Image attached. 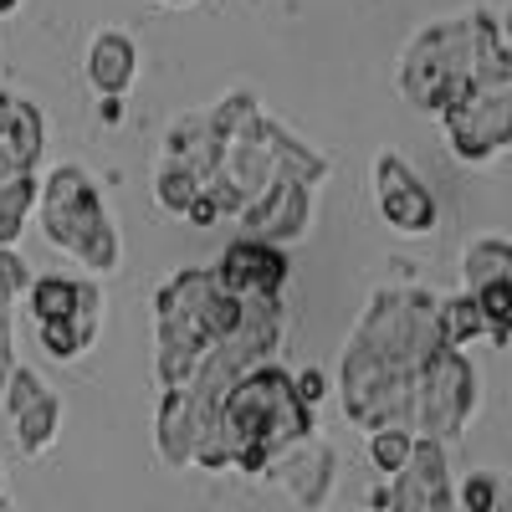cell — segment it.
<instances>
[{
    "mask_svg": "<svg viewBox=\"0 0 512 512\" xmlns=\"http://www.w3.org/2000/svg\"><path fill=\"white\" fill-rule=\"evenodd\" d=\"M436 349H446L436 323V297L425 287H374L359 328L349 333L344 364H338L344 415L359 431L410 425L415 369Z\"/></svg>",
    "mask_w": 512,
    "mask_h": 512,
    "instance_id": "cell-1",
    "label": "cell"
},
{
    "mask_svg": "<svg viewBox=\"0 0 512 512\" xmlns=\"http://www.w3.org/2000/svg\"><path fill=\"white\" fill-rule=\"evenodd\" d=\"M308 431H318L313 405L292 390V374L277 369L272 359L251 364L231 390L221 395L216 415L205 420L195 441L190 466L200 472H246L267 477V466Z\"/></svg>",
    "mask_w": 512,
    "mask_h": 512,
    "instance_id": "cell-2",
    "label": "cell"
},
{
    "mask_svg": "<svg viewBox=\"0 0 512 512\" xmlns=\"http://www.w3.org/2000/svg\"><path fill=\"white\" fill-rule=\"evenodd\" d=\"M512 72V52L502 36V16L477 6L451 21H431L410 36L400 57V93L420 108L441 118L472 82Z\"/></svg>",
    "mask_w": 512,
    "mask_h": 512,
    "instance_id": "cell-3",
    "label": "cell"
},
{
    "mask_svg": "<svg viewBox=\"0 0 512 512\" xmlns=\"http://www.w3.org/2000/svg\"><path fill=\"white\" fill-rule=\"evenodd\" d=\"M241 303L246 297L226 292L210 267H185L154 292V374L164 390L185 384L200 354L236 328Z\"/></svg>",
    "mask_w": 512,
    "mask_h": 512,
    "instance_id": "cell-4",
    "label": "cell"
},
{
    "mask_svg": "<svg viewBox=\"0 0 512 512\" xmlns=\"http://www.w3.org/2000/svg\"><path fill=\"white\" fill-rule=\"evenodd\" d=\"M31 216H41V236H47L52 251L72 256V262L88 267L93 277L118 272L123 241H118V226H113L108 205H103L98 180L82 164H57L52 175L36 185Z\"/></svg>",
    "mask_w": 512,
    "mask_h": 512,
    "instance_id": "cell-5",
    "label": "cell"
},
{
    "mask_svg": "<svg viewBox=\"0 0 512 512\" xmlns=\"http://www.w3.org/2000/svg\"><path fill=\"white\" fill-rule=\"evenodd\" d=\"M477 410H482V374L461 349L446 344L415 369V384H410V431L415 436L456 441Z\"/></svg>",
    "mask_w": 512,
    "mask_h": 512,
    "instance_id": "cell-6",
    "label": "cell"
},
{
    "mask_svg": "<svg viewBox=\"0 0 512 512\" xmlns=\"http://www.w3.org/2000/svg\"><path fill=\"white\" fill-rule=\"evenodd\" d=\"M446 144L461 164H492L512 144V72L472 82L446 113Z\"/></svg>",
    "mask_w": 512,
    "mask_h": 512,
    "instance_id": "cell-7",
    "label": "cell"
},
{
    "mask_svg": "<svg viewBox=\"0 0 512 512\" xmlns=\"http://www.w3.org/2000/svg\"><path fill=\"white\" fill-rule=\"evenodd\" d=\"M369 507L390 512H451V472H446V441L415 436L400 472L384 477V487L369 492Z\"/></svg>",
    "mask_w": 512,
    "mask_h": 512,
    "instance_id": "cell-8",
    "label": "cell"
},
{
    "mask_svg": "<svg viewBox=\"0 0 512 512\" xmlns=\"http://www.w3.org/2000/svg\"><path fill=\"white\" fill-rule=\"evenodd\" d=\"M0 405H6L11 420V441L21 456H47L62 436V400L36 369H26L16 359V369L0 384Z\"/></svg>",
    "mask_w": 512,
    "mask_h": 512,
    "instance_id": "cell-9",
    "label": "cell"
},
{
    "mask_svg": "<svg viewBox=\"0 0 512 512\" xmlns=\"http://www.w3.org/2000/svg\"><path fill=\"white\" fill-rule=\"evenodd\" d=\"M374 205L390 231L400 236H431L441 210H436V195L425 190V180L410 169V159L400 154H374Z\"/></svg>",
    "mask_w": 512,
    "mask_h": 512,
    "instance_id": "cell-10",
    "label": "cell"
},
{
    "mask_svg": "<svg viewBox=\"0 0 512 512\" xmlns=\"http://www.w3.org/2000/svg\"><path fill=\"white\" fill-rule=\"evenodd\" d=\"M313 195H318V185H308L303 175H292V169H282V175L256 195L246 210H241V226H246V236H262V241H297V236H308V226H313Z\"/></svg>",
    "mask_w": 512,
    "mask_h": 512,
    "instance_id": "cell-11",
    "label": "cell"
},
{
    "mask_svg": "<svg viewBox=\"0 0 512 512\" xmlns=\"http://www.w3.org/2000/svg\"><path fill=\"white\" fill-rule=\"evenodd\" d=\"M267 477H277L282 482V492L297 502V507H308V512H318V507H328V497H333V482H338V451L323 441V436H303V441H292L272 466H267Z\"/></svg>",
    "mask_w": 512,
    "mask_h": 512,
    "instance_id": "cell-12",
    "label": "cell"
},
{
    "mask_svg": "<svg viewBox=\"0 0 512 512\" xmlns=\"http://www.w3.org/2000/svg\"><path fill=\"white\" fill-rule=\"evenodd\" d=\"M210 277L236 297H272L287 282V251L277 241H262V236H241L216 256Z\"/></svg>",
    "mask_w": 512,
    "mask_h": 512,
    "instance_id": "cell-13",
    "label": "cell"
},
{
    "mask_svg": "<svg viewBox=\"0 0 512 512\" xmlns=\"http://www.w3.org/2000/svg\"><path fill=\"white\" fill-rule=\"evenodd\" d=\"M103 328V287L93 277H82V292H77V303L62 313V318H41L36 323V338H41V349H47L57 364H72L93 349V338Z\"/></svg>",
    "mask_w": 512,
    "mask_h": 512,
    "instance_id": "cell-14",
    "label": "cell"
},
{
    "mask_svg": "<svg viewBox=\"0 0 512 512\" xmlns=\"http://www.w3.org/2000/svg\"><path fill=\"white\" fill-rule=\"evenodd\" d=\"M221 134H216V123H210L205 113H175L164 128V149L159 159L169 164H180L195 175V185H210L216 180V169H221Z\"/></svg>",
    "mask_w": 512,
    "mask_h": 512,
    "instance_id": "cell-15",
    "label": "cell"
},
{
    "mask_svg": "<svg viewBox=\"0 0 512 512\" xmlns=\"http://www.w3.org/2000/svg\"><path fill=\"white\" fill-rule=\"evenodd\" d=\"M82 77H88V88H93L98 98H123L128 88H134V77H139V47H134V36L98 31V36L88 41Z\"/></svg>",
    "mask_w": 512,
    "mask_h": 512,
    "instance_id": "cell-16",
    "label": "cell"
},
{
    "mask_svg": "<svg viewBox=\"0 0 512 512\" xmlns=\"http://www.w3.org/2000/svg\"><path fill=\"white\" fill-rule=\"evenodd\" d=\"M195 441H200V415L195 405L185 400V390H164L159 400V415H154V451L169 472H185L190 456H195Z\"/></svg>",
    "mask_w": 512,
    "mask_h": 512,
    "instance_id": "cell-17",
    "label": "cell"
},
{
    "mask_svg": "<svg viewBox=\"0 0 512 512\" xmlns=\"http://www.w3.org/2000/svg\"><path fill=\"white\" fill-rule=\"evenodd\" d=\"M36 169H21V175L0 180V246H21V231L36 210Z\"/></svg>",
    "mask_w": 512,
    "mask_h": 512,
    "instance_id": "cell-18",
    "label": "cell"
},
{
    "mask_svg": "<svg viewBox=\"0 0 512 512\" xmlns=\"http://www.w3.org/2000/svg\"><path fill=\"white\" fill-rule=\"evenodd\" d=\"M492 277H512V246L502 236H477V241H466L461 251V287L472 292Z\"/></svg>",
    "mask_w": 512,
    "mask_h": 512,
    "instance_id": "cell-19",
    "label": "cell"
},
{
    "mask_svg": "<svg viewBox=\"0 0 512 512\" xmlns=\"http://www.w3.org/2000/svg\"><path fill=\"white\" fill-rule=\"evenodd\" d=\"M472 303L487 323V344L507 349L512 344V277H492V282L472 287Z\"/></svg>",
    "mask_w": 512,
    "mask_h": 512,
    "instance_id": "cell-20",
    "label": "cell"
},
{
    "mask_svg": "<svg viewBox=\"0 0 512 512\" xmlns=\"http://www.w3.org/2000/svg\"><path fill=\"white\" fill-rule=\"evenodd\" d=\"M436 323H441V338L451 349H466L477 344V338H487V323L472 303V292H456V297H436Z\"/></svg>",
    "mask_w": 512,
    "mask_h": 512,
    "instance_id": "cell-21",
    "label": "cell"
},
{
    "mask_svg": "<svg viewBox=\"0 0 512 512\" xmlns=\"http://www.w3.org/2000/svg\"><path fill=\"white\" fill-rule=\"evenodd\" d=\"M77 292H82V277H62V272H47V277H31L26 282V308L31 318H62L72 303H77Z\"/></svg>",
    "mask_w": 512,
    "mask_h": 512,
    "instance_id": "cell-22",
    "label": "cell"
},
{
    "mask_svg": "<svg viewBox=\"0 0 512 512\" xmlns=\"http://www.w3.org/2000/svg\"><path fill=\"white\" fill-rule=\"evenodd\" d=\"M195 190H200V185H195V175H190V169H180V164L159 159V169H154V205L164 210V216L185 221V210H190Z\"/></svg>",
    "mask_w": 512,
    "mask_h": 512,
    "instance_id": "cell-23",
    "label": "cell"
},
{
    "mask_svg": "<svg viewBox=\"0 0 512 512\" xmlns=\"http://www.w3.org/2000/svg\"><path fill=\"white\" fill-rule=\"evenodd\" d=\"M410 446H415L410 425H374V431H369V461H374V472H379V477L400 472L405 456H410Z\"/></svg>",
    "mask_w": 512,
    "mask_h": 512,
    "instance_id": "cell-24",
    "label": "cell"
},
{
    "mask_svg": "<svg viewBox=\"0 0 512 512\" xmlns=\"http://www.w3.org/2000/svg\"><path fill=\"white\" fill-rule=\"evenodd\" d=\"M497 497H502V487H497V477L492 472H472L461 482V492H451V502L456 507H466V512H492L497 507Z\"/></svg>",
    "mask_w": 512,
    "mask_h": 512,
    "instance_id": "cell-25",
    "label": "cell"
},
{
    "mask_svg": "<svg viewBox=\"0 0 512 512\" xmlns=\"http://www.w3.org/2000/svg\"><path fill=\"white\" fill-rule=\"evenodd\" d=\"M16 303L21 297L11 287H0V384L16 369Z\"/></svg>",
    "mask_w": 512,
    "mask_h": 512,
    "instance_id": "cell-26",
    "label": "cell"
},
{
    "mask_svg": "<svg viewBox=\"0 0 512 512\" xmlns=\"http://www.w3.org/2000/svg\"><path fill=\"white\" fill-rule=\"evenodd\" d=\"M292 390L318 410V405H323V395H328V374H323V369H303V374H292Z\"/></svg>",
    "mask_w": 512,
    "mask_h": 512,
    "instance_id": "cell-27",
    "label": "cell"
},
{
    "mask_svg": "<svg viewBox=\"0 0 512 512\" xmlns=\"http://www.w3.org/2000/svg\"><path fill=\"white\" fill-rule=\"evenodd\" d=\"M103 118H108V123H118V118H123V108H118V98H103Z\"/></svg>",
    "mask_w": 512,
    "mask_h": 512,
    "instance_id": "cell-28",
    "label": "cell"
},
{
    "mask_svg": "<svg viewBox=\"0 0 512 512\" xmlns=\"http://www.w3.org/2000/svg\"><path fill=\"white\" fill-rule=\"evenodd\" d=\"M11 11H21V0H0V16H11Z\"/></svg>",
    "mask_w": 512,
    "mask_h": 512,
    "instance_id": "cell-29",
    "label": "cell"
},
{
    "mask_svg": "<svg viewBox=\"0 0 512 512\" xmlns=\"http://www.w3.org/2000/svg\"><path fill=\"white\" fill-rule=\"evenodd\" d=\"M159 6H195V0H159Z\"/></svg>",
    "mask_w": 512,
    "mask_h": 512,
    "instance_id": "cell-30",
    "label": "cell"
},
{
    "mask_svg": "<svg viewBox=\"0 0 512 512\" xmlns=\"http://www.w3.org/2000/svg\"><path fill=\"white\" fill-rule=\"evenodd\" d=\"M0 502H6V487H0Z\"/></svg>",
    "mask_w": 512,
    "mask_h": 512,
    "instance_id": "cell-31",
    "label": "cell"
}]
</instances>
